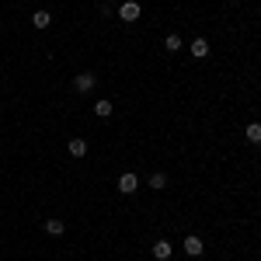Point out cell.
Instances as JSON below:
<instances>
[{
  "mask_svg": "<svg viewBox=\"0 0 261 261\" xmlns=\"http://www.w3.org/2000/svg\"><path fill=\"white\" fill-rule=\"evenodd\" d=\"M164 49H167V53H178V49H181V35H174V32H171V35L164 39Z\"/></svg>",
  "mask_w": 261,
  "mask_h": 261,
  "instance_id": "cell-11",
  "label": "cell"
},
{
  "mask_svg": "<svg viewBox=\"0 0 261 261\" xmlns=\"http://www.w3.org/2000/svg\"><path fill=\"white\" fill-rule=\"evenodd\" d=\"M32 24H35V28H49V24H53V14H49V11H35V14H32Z\"/></svg>",
  "mask_w": 261,
  "mask_h": 261,
  "instance_id": "cell-8",
  "label": "cell"
},
{
  "mask_svg": "<svg viewBox=\"0 0 261 261\" xmlns=\"http://www.w3.org/2000/svg\"><path fill=\"white\" fill-rule=\"evenodd\" d=\"M202 251H205L202 237H195V233H192V237H185V254H188V258H199Z\"/></svg>",
  "mask_w": 261,
  "mask_h": 261,
  "instance_id": "cell-1",
  "label": "cell"
},
{
  "mask_svg": "<svg viewBox=\"0 0 261 261\" xmlns=\"http://www.w3.org/2000/svg\"><path fill=\"white\" fill-rule=\"evenodd\" d=\"M164 185H167V174H161V171H157V174L150 178V188H164Z\"/></svg>",
  "mask_w": 261,
  "mask_h": 261,
  "instance_id": "cell-13",
  "label": "cell"
},
{
  "mask_svg": "<svg viewBox=\"0 0 261 261\" xmlns=\"http://www.w3.org/2000/svg\"><path fill=\"white\" fill-rule=\"evenodd\" d=\"M188 49H192V56H195V60H205V56H209V42H205V39H195Z\"/></svg>",
  "mask_w": 261,
  "mask_h": 261,
  "instance_id": "cell-6",
  "label": "cell"
},
{
  "mask_svg": "<svg viewBox=\"0 0 261 261\" xmlns=\"http://www.w3.org/2000/svg\"><path fill=\"white\" fill-rule=\"evenodd\" d=\"M171 254H174V247H171L167 241H157V244H153V258H157V261H167Z\"/></svg>",
  "mask_w": 261,
  "mask_h": 261,
  "instance_id": "cell-4",
  "label": "cell"
},
{
  "mask_svg": "<svg viewBox=\"0 0 261 261\" xmlns=\"http://www.w3.org/2000/svg\"><path fill=\"white\" fill-rule=\"evenodd\" d=\"M244 136H247V143H261V122H251Z\"/></svg>",
  "mask_w": 261,
  "mask_h": 261,
  "instance_id": "cell-10",
  "label": "cell"
},
{
  "mask_svg": "<svg viewBox=\"0 0 261 261\" xmlns=\"http://www.w3.org/2000/svg\"><path fill=\"white\" fill-rule=\"evenodd\" d=\"M119 18L122 21H136L140 18V4H136V0H125V4L119 7Z\"/></svg>",
  "mask_w": 261,
  "mask_h": 261,
  "instance_id": "cell-2",
  "label": "cell"
},
{
  "mask_svg": "<svg viewBox=\"0 0 261 261\" xmlns=\"http://www.w3.org/2000/svg\"><path fill=\"white\" fill-rule=\"evenodd\" d=\"M136 188H140V178H136V174H122L119 178V192L122 195H133Z\"/></svg>",
  "mask_w": 261,
  "mask_h": 261,
  "instance_id": "cell-3",
  "label": "cell"
},
{
  "mask_svg": "<svg viewBox=\"0 0 261 261\" xmlns=\"http://www.w3.org/2000/svg\"><path fill=\"white\" fill-rule=\"evenodd\" d=\"M73 87H77L81 94H87V91L94 87V73H81V77H73Z\"/></svg>",
  "mask_w": 261,
  "mask_h": 261,
  "instance_id": "cell-5",
  "label": "cell"
},
{
  "mask_svg": "<svg viewBox=\"0 0 261 261\" xmlns=\"http://www.w3.org/2000/svg\"><path fill=\"white\" fill-rule=\"evenodd\" d=\"M63 230H66V223H63V220H56V216H49V220H45V233H53V237H60Z\"/></svg>",
  "mask_w": 261,
  "mask_h": 261,
  "instance_id": "cell-7",
  "label": "cell"
},
{
  "mask_svg": "<svg viewBox=\"0 0 261 261\" xmlns=\"http://www.w3.org/2000/svg\"><path fill=\"white\" fill-rule=\"evenodd\" d=\"M94 115L108 119V115H112V101H98V105H94Z\"/></svg>",
  "mask_w": 261,
  "mask_h": 261,
  "instance_id": "cell-12",
  "label": "cell"
},
{
  "mask_svg": "<svg viewBox=\"0 0 261 261\" xmlns=\"http://www.w3.org/2000/svg\"><path fill=\"white\" fill-rule=\"evenodd\" d=\"M70 153H73V157H84V153H87V140H81V136L70 140Z\"/></svg>",
  "mask_w": 261,
  "mask_h": 261,
  "instance_id": "cell-9",
  "label": "cell"
}]
</instances>
